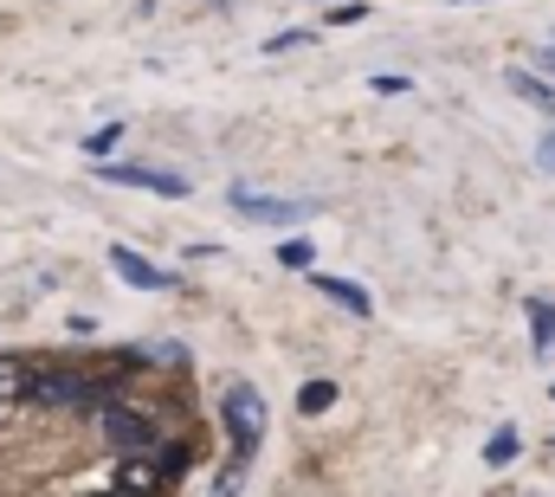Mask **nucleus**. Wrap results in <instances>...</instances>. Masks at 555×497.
Wrapping results in <instances>:
<instances>
[{"instance_id": "f257e3e1", "label": "nucleus", "mask_w": 555, "mask_h": 497, "mask_svg": "<svg viewBox=\"0 0 555 497\" xmlns=\"http://www.w3.org/2000/svg\"><path fill=\"white\" fill-rule=\"evenodd\" d=\"M220 420H227V466L214 472V497H240L246 492V472L259 459V439H266V394L253 381H227L220 394Z\"/></svg>"}, {"instance_id": "f03ea898", "label": "nucleus", "mask_w": 555, "mask_h": 497, "mask_svg": "<svg viewBox=\"0 0 555 497\" xmlns=\"http://www.w3.org/2000/svg\"><path fill=\"white\" fill-rule=\"evenodd\" d=\"M227 207L240 214V220H253V227H291V220H310L323 201H272V194H253V188H233L227 194Z\"/></svg>"}, {"instance_id": "7ed1b4c3", "label": "nucleus", "mask_w": 555, "mask_h": 497, "mask_svg": "<svg viewBox=\"0 0 555 497\" xmlns=\"http://www.w3.org/2000/svg\"><path fill=\"white\" fill-rule=\"evenodd\" d=\"M98 175L117 181V188H149V194L188 201V175H175V168H149V162H98Z\"/></svg>"}, {"instance_id": "20e7f679", "label": "nucleus", "mask_w": 555, "mask_h": 497, "mask_svg": "<svg viewBox=\"0 0 555 497\" xmlns=\"http://www.w3.org/2000/svg\"><path fill=\"white\" fill-rule=\"evenodd\" d=\"M98 420H104V439H111L117 453H149V446H155V420H149L142 407H124V400H111Z\"/></svg>"}, {"instance_id": "39448f33", "label": "nucleus", "mask_w": 555, "mask_h": 497, "mask_svg": "<svg viewBox=\"0 0 555 497\" xmlns=\"http://www.w3.org/2000/svg\"><path fill=\"white\" fill-rule=\"evenodd\" d=\"M117 492H124V497H155V492H168V479H162L155 453H124V459H117Z\"/></svg>"}, {"instance_id": "423d86ee", "label": "nucleus", "mask_w": 555, "mask_h": 497, "mask_svg": "<svg viewBox=\"0 0 555 497\" xmlns=\"http://www.w3.org/2000/svg\"><path fill=\"white\" fill-rule=\"evenodd\" d=\"M111 271H117L130 291H168V284H175V278H168L162 265H149L137 246H111Z\"/></svg>"}, {"instance_id": "0eeeda50", "label": "nucleus", "mask_w": 555, "mask_h": 497, "mask_svg": "<svg viewBox=\"0 0 555 497\" xmlns=\"http://www.w3.org/2000/svg\"><path fill=\"white\" fill-rule=\"evenodd\" d=\"M317 291H323L330 304H343L349 317H375V297H369L356 278H330V271H317Z\"/></svg>"}, {"instance_id": "6e6552de", "label": "nucleus", "mask_w": 555, "mask_h": 497, "mask_svg": "<svg viewBox=\"0 0 555 497\" xmlns=\"http://www.w3.org/2000/svg\"><path fill=\"white\" fill-rule=\"evenodd\" d=\"M26 387H33V356H0V400L26 407Z\"/></svg>"}, {"instance_id": "1a4fd4ad", "label": "nucleus", "mask_w": 555, "mask_h": 497, "mask_svg": "<svg viewBox=\"0 0 555 497\" xmlns=\"http://www.w3.org/2000/svg\"><path fill=\"white\" fill-rule=\"evenodd\" d=\"M524 323H530V349L550 356L555 349V304L550 297H530V304H524Z\"/></svg>"}, {"instance_id": "9d476101", "label": "nucleus", "mask_w": 555, "mask_h": 497, "mask_svg": "<svg viewBox=\"0 0 555 497\" xmlns=\"http://www.w3.org/2000/svg\"><path fill=\"white\" fill-rule=\"evenodd\" d=\"M504 85H511V91H517L524 104H537V111H555V91L543 85V78H537V72H524V65H511V72H504Z\"/></svg>"}, {"instance_id": "9b49d317", "label": "nucleus", "mask_w": 555, "mask_h": 497, "mask_svg": "<svg viewBox=\"0 0 555 497\" xmlns=\"http://www.w3.org/2000/svg\"><path fill=\"white\" fill-rule=\"evenodd\" d=\"M517 453H524V433H517V426H498V433L485 439V466H491V472L517 466Z\"/></svg>"}, {"instance_id": "f8f14e48", "label": "nucleus", "mask_w": 555, "mask_h": 497, "mask_svg": "<svg viewBox=\"0 0 555 497\" xmlns=\"http://www.w3.org/2000/svg\"><path fill=\"white\" fill-rule=\"evenodd\" d=\"M330 407H336V381H323V374H317V381H304V387H297V413H310V420H317V413H330Z\"/></svg>"}, {"instance_id": "ddd939ff", "label": "nucleus", "mask_w": 555, "mask_h": 497, "mask_svg": "<svg viewBox=\"0 0 555 497\" xmlns=\"http://www.w3.org/2000/svg\"><path fill=\"white\" fill-rule=\"evenodd\" d=\"M149 453H155V466H162V479H168V485H181V479H188V466H194V459H188V446H175V439H168V446L155 439Z\"/></svg>"}, {"instance_id": "4468645a", "label": "nucleus", "mask_w": 555, "mask_h": 497, "mask_svg": "<svg viewBox=\"0 0 555 497\" xmlns=\"http://www.w3.org/2000/svg\"><path fill=\"white\" fill-rule=\"evenodd\" d=\"M117 142H124V124H104V129H91V136H85V155H91V162H111V149H117Z\"/></svg>"}, {"instance_id": "2eb2a0df", "label": "nucleus", "mask_w": 555, "mask_h": 497, "mask_svg": "<svg viewBox=\"0 0 555 497\" xmlns=\"http://www.w3.org/2000/svg\"><path fill=\"white\" fill-rule=\"evenodd\" d=\"M142 369H149V356H142V349H111V362H104L111 381H130V374H142Z\"/></svg>"}, {"instance_id": "dca6fc26", "label": "nucleus", "mask_w": 555, "mask_h": 497, "mask_svg": "<svg viewBox=\"0 0 555 497\" xmlns=\"http://www.w3.org/2000/svg\"><path fill=\"white\" fill-rule=\"evenodd\" d=\"M310 240H278V265H291V271H310Z\"/></svg>"}, {"instance_id": "f3484780", "label": "nucleus", "mask_w": 555, "mask_h": 497, "mask_svg": "<svg viewBox=\"0 0 555 497\" xmlns=\"http://www.w3.org/2000/svg\"><path fill=\"white\" fill-rule=\"evenodd\" d=\"M369 85H375V91H382V98H401V91H414V78H401V72H388V78H382V72H375V78H369Z\"/></svg>"}, {"instance_id": "a211bd4d", "label": "nucleus", "mask_w": 555, "mask_h": 497, "mask_svg": "<svg viewBox=\"0 0 555 497\" xmlns=\"http://www.w3.org/2000/svg\"><path fill=\"white\" fill-rule=\"evenodd\" d=\"M304 39H310L304 26H284V33H272V39H266V52H291V46H304Z\"/></svg>"}, {"instance_id": "6ab92c4d", "label": "nucleus", "mask_w": 555, "mask_h": 497, "mask_svg": "<svg viewBox=\"0 0 555 497\" xmlns=\"http://www.w3.org/2000/svg\"><path fill=\"white\" fill-rule=\"evenodd\" d=\"M356 20H369V7H362V0H349V7H330V26H356Z\"/></svg>"}, {"instance_id": "aec40b11", "label": "nucleus", "mask_w": 555, "mask_h": 497, "mask_svg": "<svg viewBox=\"0 0 555 497\" xmlns=\"http://www.w3.org/2000/svg\"><path fill=\"white\" fill-rule=\"evenodd\" d=\"M537 168H550V175H555V129L537 142Z\"/></svg>"}, {"instance_id": "412c9836", "label": "nucleus", "mask_w": 555, "mask_h": 497, "mask_svg": "<svg viewBox=\"0 0 555 497\" xmlns=\"http://www.w3.org/2000/svg\"><path fill=\"white\" fill-rule=\"evenodd\" d=\"M537 65H543V72H555V39L543 46V52H537Z\"/></svg>"}, {"instance_id": "4be33fe9", "label": "nucleus", "mask_w": 555, "mask_h": 497, "mask_svg": "<svg viewBox=\"0 0 555 497\" xmlns=\"http://www.w3.org/2000/svg\"><path fill=\"white\" fill-rule=\"evenodd\" d=\"M98 497H124V492H98Z\"/></svg>"}, {"instance_id": "5701e85b", "label": "nucleus", "mask_w": 555, "mask_h": 497, "mask_svg": "<svg viewBox=\"0 0 555 497\" xmlns=\"http://www.w3.org/2000/svg\"><path fill=\"white\" fill-rule=\"evenodd\" d=\"M214 7H227V0H214Z\"/></svg>"}, {"instance_id": "b1692460", "label": "nucleus", "mask_w": 555, "mask_h": 497, "mask_svg": "<svg viewBox=\"0 0 555 497\" xmlns=\"http://www.w3.org/2000/svg\"><path fill=\"white\" fill-rule=\"evenodd\" d=\"M550 394H555V387H550Z\"/></svg>"}]
</instances>
